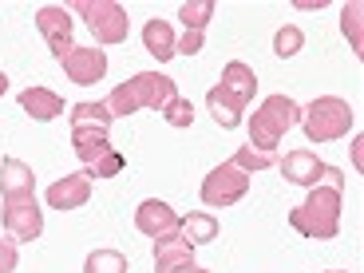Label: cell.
<instances>
[{
  "instance_id": "ac0fdd59",
  "label": "cell",
  "mask_w": 364,
  "mask_h": 273,
  "mask_svg": "<svg viewBox=\"0 0 364 273\" xmlns=\"http://www.w3.org/2000/svg\"><path fill=\"white\" fill-rule=\"evenodd\" d=\"M178 234L191 246H206V242L218 237V218L214 214H186V218H178Z\"/></svg>"
},
{
  "instance_id": "6da1fadb",
  "label": "cell",
  "mask_w": 364,
  "mask_h": 273,
  "mask_svg": "<svg viewBox=\"0 0 364 273\" xmlns=\"http://www.w3.org/2000/svg\"><path fill=\"white\" fill-rule=\"evenodd\" d=\"M107 131H111V111L103 103H75L72 107V146L87 178H111L127 166V159L111 146Z\"/></svg>"
},
{
  "instance_id": "4fadbf2b",
  "label": "cell",
  "mask_w": 364,
  "mask_h": 273,
  "mask_svg": "<svg viewBox=\"0 0 364 273\" xmlns=\"http://www.w3.org/2000/svg\"><path fill=\"white\" fill-rule=\"evenodd\" d=\"M64 72H68V80L80 83V87L100 83L103 75H107V52H100V48H72V52L64 55Z\"/></svg>"
},
{
  "instance_id": "7402d4cb",
  "label": "cell",
  "mask_w": 364,
  "mask_h": 273,
  "mask_svg": "<svg viewBox=\"0 0 364 273\" xmlns=\"http://www.w3.org/2000/svg\"><path fill=\"white\" fill-rule=\"evenodd\" d=\"M234 166H242V171H265V166H273L277 159L269 155V151H257V146H242L234 159H230Z\"/></svg>"
},
{
  "instance_id": "d6986e66",
  "label": "cell",
  "mask_w": 364,
  "mask_h": 273,
  "mask_svg": "<svg viewBox=\"0 0 364 273\" xmlns=\"http://www.w3.org/2000/svg\"><path fill=\"white\" fill-rule=\"evenodd\" d=\"M127 257L119 254V250H95V254H87V262H83V273H127Z\"/></svg>"
},
{
  "instance_id": "e0dca14e",
  "label": "cell",
  "mask_w": 364,
  "mask_h": 273,
  "mask_svg": "<svg viewBox=\"0 0 364 273\" xmlns=\"http://www.w3.org/2000/svg\"><path fill=\"white\" fill-rule=\"evenodd\" d=\"M143 44H146V52L155 55L159 64H166L171 55H178V52H174V48H178V40H174V28L166 24V20H146Z\"/></svg>"
},
{
  "instance_id": "5b68a950",
  "label": "cell",
  "mask_w": 364,
  "mask_h": 273,
  "mask_svg": "<svg viewBox=\"0 0 364 273\" xmlns=\"http://www.w3.org/2000/svg\"><path fill=\"white\" fill-rule=\"evenodd\" d=\"M301 123V107L289 100V95H269V100L262 103V107L254 111V119H250V146H257V151H269L285 139V131L297 127Z\"/></svg>"
},
{
  "instance_id": "7c38bea8",
  "label": "cell",
  "mask_w": 364,
  "mask_h": 273,
  "mask_svg": "<svg viewBox=\"0 0 364 273\" xmlns=\"http://www.w3.org/2000/svg\"><path fill=\"white\" fill-rule=\"evenodd\" d=\"M155 273H206L194 262V246L182 234L159 237L155 242Z\"/></svg>"
},
{
  "instance_id": "8fae6325",
  "label": "cell",
  "mask_w": 364,
  "mask_h": 273,
  "mask_svg": "<svg viewBox=\"0 0 364 273\" xmlns=\"http://www.w3.org/2000/svg\"><path fill=\"white\" fill-rule=\"evenodd\" d=\"M36 28H40V36L48 40L52 55L64 64V55L72 52V12H68L64 4H44V9L36 12Z\"/></svg>"
},
{
  "instance_id": "603a6c76",
  "label": "cell",
  "mask_w": 364,
  "mask_h": 273,
  "mask_svg": "<svg viewBox=\"0 0 364 273\" xmlns=\"http://www.w3.org/2000/svg\"><path fill=\"white\" fill-rule=\"evenodd\" d=\"M163 119L171 123V127H191L194 123V103L182 100V95H174V100L163 107Z\"/></svg>"
},
{
  "instance_id": "9c48e42d",
  "label": "cell",
  "mask_w": 364,
  "mask_h": 273,
  "mask_svg": "<svg viewBox=\"0 0 364 273\" xmlns=\"http://www.w3.org/2000/svg\"><path fill=\"white\" fill-rule=\"evenodd\" d=\"M246 191H250V174L242 171V166H234V163H222V166H214V171L206 174V182H202V202L214 206V210H226V206H234Z\"/></svg>"
},
{
  "instance_id": "ffe728a7",
  "label": "cell",
  "mask_w": 364,
  "mask_h": 273,
  "mask_svg": "<svg viewBox=\"0 0 364 273\" xmlns=\"http://www.w3.org/2000/svg\"><path fill=\"white\" fill-rule=\"evenodd\" d=\"M182 24H186V32H206V20L214 16V0H194V4H182L178 9Z\"/></svg>"
},
{
  "instance_id": "d4e9b609",
  "label": "cell",
  "mask_w": 364,
  "mask_h": 273,
  "mask_svg": "<svg viewBox=\"0 0 364 273\" xmlns=\"http://www.w3.org/2000/svg\"><path fill=\"white\" fill-rule=\"evenodd\" d=\"M16 262H20L16 242H12V237H0V273H12V269H16Z\"/></svg>"
},
{
  "instance_id": "ba28073f",
  "label": "cell",
  "mask_w": 364,
  "mask_h": 273,
  "mask_svg": "<svg viewBox=\"0 0 364 273\" xmlns=\"http://www.w3.org/2000/svg\"><path fill=\"white\" fill-rule=\"evenodd\" d=\"M4 230H9L12 242H36L44 234V214H40L36 191L9 194L4 198Z\"/></svg>"
},
{
  "instance_id": "5bb4252c",
  "label": "cell",
  "mask_w": 364,
  "mask_h": 273,
  "mask_svg": "<svg viewBox=\"0 0 364 273\" xmlns=\"http://www.w3.org/2000/svg\"><path fill=\"white\" fill-rule=\"evenodd\" d=\"M135 226H139V234H146V237H171V234H178V214H174L166 202H159V198H146L143 206L135 210Z\"/></svg>"
},
{
  "instance_id": "44dd1931",
  "label": "cell",
  "mask_w": 364,
  "mask_h": 273,
  "mask_svg": "<svg viewBox=\"0 0 364 273\" xmlns=\"http://www.w3.org/2000/svg\"><path fill=\"white\" fill-rule=\"evenodd\" d=\"M301 48H305V32H301L297 24H285L277 36H273V52L282 55V60H289V55H297Z\"/></svg>"
},
{
  "instance_id": "8992f818",
  "label": "cell",
  "mask_w": 364,
  "mask_h": 273,
  "mask_svg": "<svg viewBox=\"0 0 364 273\" xmlns=\"http://www.w3.org/2000/svg\"><path fill=\"white\" fill-rule=\"evenodd\" d=\"M301 127L313 143H333V139H345L356 127V115L341 95H321L301 111Z\"/></svg>"
},
{
  "instance_id": "cb8c5ba5",
  "label": "cell",
  "mask_w": 364,
  "mask_h": 273,
  "mask_svg": "<svg viewBox=\"0 0 364 273\" xmlns=\"http://www.w3.org/2000/svg\"><path fill=\"white\" fill-rule=\"evenodd\" d=\"M360 4H348L345 12H341V28H345V36L353 40V52L364 55V40H360Z\"/></svg>"
},
{
  "instance_id": "3957f363",
  "label": "cell",
  "mask_w": 364,
  "mask_h": 273,
  "mask_svg": "<svg viewBox=\"0 0 364 273\" xmlns=\"http://www.w3.org/2000/svg\"><path fill=\"white\" fill-rule=\"evenodd\" d=\"M174 95H178V87H174L171 75L139 72V75H131L127 83H119L107 100H103V107L111 111V119H115V115H135V111H143V107L163 111Z\"/></svg>"
},
{
  "instance_id": "484cf974",
  "label": "cell",
  "mask_w": 364,
  "mask_h": 273,
  "mask_svg": "<svg viewBox=\"0 0 364 273\" xmlns=\"http://www.w3.org/2000/svg\"><path fill=\"white\" fill-rule=\"evenodd\" d=\"M4 91H9V75L0 72V95H4Z\"/></svg>"
},
{
  "instance_id": "4316f807",
  "label": "cell",
  "mask_w": 364,
  "mask_h": 273,
  "mask_svg": "<svg viewBox=\"0 0 364 273\" xmlns=\"http://www.w3.org/2000/svg\"><path fill=\"white\" fill-rule=\"evenodd\" d=\"M333 273H345V269H333Z\"/></svg>"
},
{
  "instance_id": "52a82bcc",
  "label": "cell",
  "mask_w": 364,
  "mask_h": 273,
  "mask_svg": "<svg viewBox=\"0 0 364 273\" xmlns=\"http://www.w3.org/2000/svg\"><path fill=\"white\" fill-rule=\"evenodd\" d=\"M68 12L87 20V28L95 32L100 44H123L131 32V20H127V9L115 4V0H75Z\"/></svg>"
},
{
  "instance_id": "7a4b0ae2",
  "label": "cell",
  "mask_w": 364,
  "mask_h": 273,
  "mask_svg": "<svg viewBox=\"0 0 364 273\" xmlns=\"http://www.w3.org/2000/svg\"><path fill=\"white\" fill-rule=\"evenodd\" d=\"M257 91V75L250 64H242V60H234V64H226V72H222V80L210 87L206 95V107L210 115H214V123L226 131H234L237 123H242V115H246L250 100H254Z\"/></svg>"
},
{
  "instance_id": "30bf717a",
  "label": "cell",
  "mask_w": 364,
  "mask_h": 273,
  "mask_svg": "<svg viewBox=\"0 0 364 273\" xmlns=\"http://www.w3.org/2000/svg\"><path fill=\"white\" fill-rule=\"evenodd\" d=\"M277 166H282V174L289 182H297V186H317L321 178H328V186H337V191H341V182H345V178H341V171L325 166L313 151H289Z\"/></svg>"
},
{
  "instance_id": "2e32d148",
  "label": "cell",
  "mask_w": 364,
  "mask_h": 273,
  "mask_svg": "<svg viewBox=\"0 0 364 273\" xmlns=\"http://www.w3.org/2000/svg\"><path fill=\"white\" fill-rule=\"evenodd\" d=\"M20 107H24L32 119H40V123H52V119L64 115V100H60L55 91H48V87H24L20 91Z\"/></svg>"
},
{
  "instance_id": "277c9868",
  "label": "cell",
  "mask_w": 364,
  "mask_h": 273,
  "mask_svg": "<svg viewBox=\"0 0 364 273\" xmlns=\"http://www.w3.org/2000/svg\"><path fill=\"white\" fill-rule=\"evenodd\" d=\"M289 226L305 237H317V242L337 237V230H341V191L337 186H313L309 198L289 214Z\"/></svg>"
},
{
  "instance_id": "9a60e30c",
  "label": "cell",
  "mask_w": 364,
  "mask_h": 273,
  "mask_svg": "<svg viewBox=\"0 0 364 273\" xmlns=\"http://www.w3.org/2000/svg\"><path fill=\"white\" fill-rule=\"evenodd\" d=\"M91 198V178L87 174H64L60 182L48 186V206L52 210H80Z\"/></svg>"
}]
</instances>
